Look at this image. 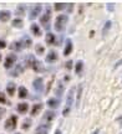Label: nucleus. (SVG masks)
<instances>
[{"label":"nucleus","mask_w":122,"mask_h":134,"mask_svg":"<svg viewBox=\"0 0 122 134\" xmlns=\"http://www.w3.org/2000/svg\"><path fill=\"white\" fill-rule=\"evenodd\" d=\"M75 90H76V87H71L67 92V96H66V103H65V108L62 110V115L63 117H66V115L70 113V110H71V107H72V103L73 100H75Z\"/></svg>","instance_id":"f257e3e1"},{"label":"nucleus","mask_w":122,"mask_h":134,"mask_svg":"<svg viewBox=\"0 0 122 134\" xmlns=\"http://www.w3.org/2000/svg\"><path fill=\"white\" fill-rule=\"evenodd\" d=\"M67 21H68V16L65 14H61L59 15V16H56V20H55V30L56 31H59V32H61V31H63V29H65V26L67 25Z\"/></svg>","instance_id":"f03ea898"},{"label":"nucleus","mask_w":122,"mask_h":134,"mask_svg":"<svg viewBox=\"0 0 122 134\" xmlns=\"http://www.w3.org/2000/svg\"><path fill=\"white\" fill-rule=\"evenodd\" d=\"M50 20H51V10H50V8H46L44 15L40 18V23L45 27V30L50 29Z\"/></svg>","instance_id":"7ed1b4c3"},{"label":"nucleus","mask_w":122,"mask_h":134,"mask_svg":"<svg viewBox=\"0 0 122 134\" xmlns=\"http://www.w3.org/2000/svg\"><path fill=\"white\" fill-rule=\"evenodd\" d=\"M16 125H18V117L16 115H10L9 118L5 122V129H8L9 132H13V130L16 129Z\"/></svg>","instance_id":"20e7f679"},{"label":"nucleus","mask_w":122,"mask_h":134,"mask_svg":"<svg viewBox=\"0 0 122 134\" xmlns=\"http://www.w3.org/2000/svg\"><path fill=\"white\" fill-rule=\"evenodd\" d=\"M30 67H31L35 72H39V73L45 72V68H44V66H43V63L40 62L39 60H36V58H34V60H33V62H31Z\"/></svg>","instance_id":"39448f33"},{"label":"nucleus","mask_w":122,"mask_h":134,"mask_svg":"<svg viewBox=\"0 0 122 134\" xmlns=\"http://www.w3.org/2000/svg\"><path fill=\"white\" fill-rule=\"evenodd\" d=\"M33 87H34L35 92H39V93L43 92V90H44V81H43V78H40V77L35 78L33 81Z\"/></svg>","instance_id":"423d86ee"},{"label":"nucleus","mask_w":122,"mask_h":134,"mask_svg":"<svg viewBox=\"0 0 122 134\" xmlns=\"http://www.w3.org/2000/svg\"><path fill=\"white\" fill-rule=\"evenodd\" d=\"M40 13H41V5L40 4L34 5V6L31 8V10H30V13H29L30 20H35V18H36V16H39Z\"/></svg>","instance_id":"0eeeda50"},{"label":"nucleus","mask_w":122,"mask_h":134,"mask_svg":"<svg viewBox=\"0 0 122 134\" xmlns=\"http://www.w3.org/2000/svg\"><path fill=\"white\" fill-rule=\"evenodd\" d=\"M16 56H15L14 53H11V55H9V56H6V58H5V62H4V67L6 68V70H9V68H11L13 67V65H14L15 62H16Z\"/></svg>","instance_id":"6e6552de"},{"label":"nucleus","mask_w":122,"mask_h":134,"mask_svg":"<svg viewBox=\"0 0 122 134\" xmlns=\"http://www.w3.org/2000/svg\"><path fill=\"white\" fill-rule=\"evenodd\" d=\"M57 58H59L57 52H56L55 50H50L49 53L46 55V62L47 63H55L56 61H57Z\"/></svg>","instance_id":"1a4fd4ad"},{"label":"nucleus","mask_w":122,"mask_h":134,"mask_svg":"<svg viewBox=\"0 0 122 134\" xmlns=\"http://www.w3.org/2000/svg\"><path fill=\"white\" fill-rule=\"evenodd\" d=\"M73 46L71 38H66V43H65V48H63V56H68L70 53L72 52Z\"/></svg>","instance_id":"9d476101"},{"label":"nucleus","mask_w":122,"mask_h":134,"mask_svg":"<svg viewBox=\"0 0 122 134\" xmlns=\"http://www.w3.org/2000/svg\"><path fill=\"white\" fill-rule=\"evenodd\" d=\"M24 65H16V67H14L11 71H10V76H13V77H16V76H19V75H21L23 72H24Z\"/></svg>","instance_id":"9b49d317"},{"label":"nucleus","mask_w":122,"mask_h":134,"mask_svg":"<svg viewBox=\"0 0 122 134\" xmlns=\"http://www.w3.org/2000/svg\"><path fill=\"white\" fill-rule=\"evenodd\" d=\"M11 18V13L9 10H0V21L1 23H6L9 21Z\"/></svg>","instance_id":"f8f14e48"},{"label":"nucleus","mask_w":122,"mask_h":134,"mask_svg":"<svg viewBox=\"0 0 122 134\" xmlns=\"http://www.w3.org/2000/svg\"><path fill=\"white\" fill-rule=\"evenodd\" d=\"M45 41H46V43H47V45H50V46H54V45H56V36H55L54 34L47 32V34H46V37H45Z\"/></svg>","instance_id":"ddd939ff"},{"label":"nucleus","mask_w":122,"mask_h":134,"mask_svg":"<svg viewBox=\"0 0 122 134\" xmlns=\"http://www.w3.org/2000/svg\"><path fill=\"white\" fill-rule=\"evenodd\" d=\"M20 42H21V45H23V48H24V47L29 48L30 46H31V43H33V40L30 38V36L24 35V36L21 37V40H20Z\"/></svg>","instance_id":"4468645a"},{"label":"nucleus","mask_w":122,"mask_h":134,"mask_svg":"<svg viewBox=\"0 0 122 134\" xmlns=\"http://www.w3.org/2000/svg\"><path fill=\"white\" fill-rule=\"evenodd\" d=\"M49 129H50V125L46 124H41L36 128V132L35 134H49Z\"/></svg>","instance_id":"2eb2a0df"},{"label":"nucleus","mask_w":122,"mask_h":134,"mask_svg":"<svg viewBox=\"0 0 122 134\" xmlns=\"http://www.w3.org/2000/svg\"><path fill=\"white\" fill-rule=\"evenodd\" d=\"M47 105H49L52 110L56 109V108L60 105V99L59 98H50V99L47 100Z\"/></svg>","instance_id":"dca6fc26"},{"label":"nucleus","mask_w":122,"mask_h":134,"mask_svg":"<svg viewBox=\"0 0 122 134\" xmlns=\"http://www.w3.org/2000/svg\"><path fill=\"white\" fill-rule=\"evenodd\" d=\"M55 117H56V113H55V110L49 109V110H46V112H45L44 119L46 120V122H51L52 119H55Z\"/></svg>","instance_id":"f3484780"},{"label":"nucleus","mask_w":122,"mask_h":134,"mask_svg":"<svg viewBox=\"0 0 122 134\" xmlns=\"http://www.w3.org/2000/svg\"><path fill=\"white\" fill-rule=\"evenodd\" d=\"M30 30H31V34L33 35H35V36H38V37H40L41 36V29H40V26L38 24H31V26H30Z\"/></svg>","instance_id":"a211bd4d"},{"label":"nucleus","mask_w":122,"mask_h":134,"mask_svg":"<svg viewBox=\"0 0 122 134\" xmlns=\"http://www.w3.org/2000/svg\"><path fill=\"white\" fill-rule=\"evenodd\" d=\"M16 109H18V112H19L20 114H25V113L29 110V104H28V103H25V102L19 103L18 107H16Z\"/></svg>","instance_id":"6ab92c4d"},{"label":"nucleus","mask_w":122,"mask_h":134,"mask_svg":"<svg viewBox=\"0 0 122 134\" xmlns=\"http://www.w3.org/2000/svg\"><path fill=\"white\" fill-rule=\"evenodd\" d=\"M10 50L11 51H16V52H19V51H21L23 50V45H21V42L19 41H14V42L10 43Z\"/></svg>","instance_id":"aec40b11"},{"label":"nucleus","mask_w":122,"mask_h":134,"mask_svg":"<svg viewBox=\"0 0 122 134\" xmlns=\"http://www.w3.org/2000/svg\"><path fill=\"white\" fill-rule=\"evenodd\" d=\"M73 71H75V73L78 75V76L82 73V71H83V62L81 61V60L75 63V68H73Z\"/></svg>","instance_id":"412c9836"},{"label":"nucleus","mask_w":122,"mask_h":134,"mask_svg":"<svg viewBox=\"0 0 122 134\" xmlns=\"http://www.w3.org/2000/svg\"><path fill=\"white\" fill-rule=\"evenodd\" d=\"M15 90H16V85H15L14 82H9V83L6 85V92L9 93V96H14Z\"/></svg>","instance_id":"4be33fe9"},{"label":"nucleus","mask_w":122,"mask_h":134,"mask_svg":"<svg viewBox=\"0 0 122 134\" xmlns=\"http://www.w3.org/2000/svg\"><path fill=\"white\" fill-rule=\"evenodd\" d=\"M41 109H43V104H41V103H36V104L33 105V108H31V110H30V113H31V115H38Z\"/></svg>","instance_id":"5701e85b"},{"label":"nucleus","mask_w":122,"mask_h":134,"mask_svg":"<svg viewBox=\"0 0 122 134\" xmlns=\"http://www.w3.org/2000/svg\"><path fill=\"white\" fill-rule=\"evenodd\" d=\"M18 96H19V98H26L28 97V90L24 86H20L19 90H18Z\"/></svg>","instance_id":"b1692460"},{"label":"nucleus","mask_w":122,"mask_h":134,"mask_svg":"<svg viewBox=\"0 0 122 134\" xmlns=\"http://www.w3.org/2000/svg\"><path fill=\"white\" fill-rule=\"evenodd\" d=\"M11 25H13L14 27H23V25H24V21L20 19V18H15V19L13 20Z\"/></svg>","instance_id":"393cba45"},{"label":"nucleus","mask_w":122,"mask_h":134,"mask_svg":"<svg viewBox=\"0 0 122 134\" xmlns=\"http://www.w3.org/2000/svg\"><path fill=\"white\" fill-rule=\"evenodd\" d=\"M110 27H111V21L107 20V21L105 23V25H103V27H102V36H106V34L108 32Z\"/></svg>","instance_id":"a878e982"},{"label":"nucleus","mask_w":122,"mask_h":134,"mask_svg":"<svg viewBox=\"0 0 122 134\" xmlns=\"http://www.w3.org/2000/svg\"><path fill=\"white\" fill-rule=\"evenodd\" d=\"M25 10H26V6H25V5H19V6L16 8V10H15V14L16 15H24Z\"/></svg>","instance_id":"bb28decb"},{"label":"nucleus","mask_w":122,"mask_h":134,"mask_svg":"<svg viewBox=\"0 0 122 134\" xmlns=\"http://www.w3.org/2000/svg\"><path fill=\"white\" fill-rule=\"evenodd\" d=\"M62 93H63V86H62V83H59L57 87H56V90H55V94L57 97H60Z\"/></svg>","instance_id":"cd10ccee"},{"label":"nucleus","mask_w":122,"mask_h":134,"mask_svg":"<svg viewBox=\"0 0 122 134\" xmlns=\"http://www.w3.org/2000/svg\"><path fill=\"white\" fill-rule=\"evenodd\" d=\"M35 50H36V53H38V55H44V52H45L44 46L40 45V43H38V45L35 46Z\"/></svg>","instance_id":"c85d7f7f"},{"label":"nucleus","mask_w":122,"mask_h":134,"mask_svg":"<svg viewBox=\"0 0 122 134\" xmlns=\"http://www.w3.org/2000/svg\"><path fill=\"white\" fill-rule=\"evenodd\" d=\"M30 125H31V119H26L24 123H23V129H24V130L29 129Z\"/></svg>","instance_id":"c756f323"},{"label":"nucleus","mask_w":122,"mask_h":134,"mask_svg":"<svg viewBox=\"0 0 122 134\" xmlns=\"http://www.w3.org/2000/svg\"><path fill=\"white\" fill-rule=\"evenodd\" d=\"M54 8L56 11H61V10H63L65 8H66V4H55Z\"/></svg>","instance_id":"7c9ffc66"},{"label":"nucleus","mask_w":122,"mask_h":134,"mask_svg":"<svg viewBox=\"0 0 122 134\" xmlns=\"http://www.w3.org/2000/svg\"><path fill=\"white\" fill-rule=\"evenodd\" d=\"M0 103H3V104L8 103V102H6V97H5V94L3 92H0Z\"/></svg>","instance_id":"2f4dec72"},{"label":"nucleus","mask_w":122,"mask_h":134,"mask_svg":"<svg viewBox=\"0 0 122 134\" xmlns=\"http://www.w3.org/2000/svg\"><path fill=\"white\" fill-rule=\"evenodd\" d=\"M65 67H66V70H71V68H72V61L68 60L67 62L65 63Z\"/></svg>","instance_id":"473e14b6"},{"label":"nucleus","mask_w":122,"mask_h":134,"mask_svg":"<svg viewBox=\"0 0 122 134\" xmlns=\"http://www.w3.org/2000/svg\"><path fill=\"white\" fill-rule=\"evenodd\" d=\"M6 46V43H5L4 40H0V48H4Z\"/></svg>","instance_id":"72a5a7b5"},{"label":"nucleus","mask_w":122,"mask_h":134,"mask_svg":"<svg viewBox=\"0 0 122 134\" xmlns=\"http://www.w3.org/2000/svg\"><path fill=\"white\" fill-rule=\"evenodd\" d=\"M4 113H5V109L0 107V119H1V117H3V114H4Z\"/></svg>","instance_id":"f704fd0d"},{"label":"nucleus","mask_w":122,"mask_h":134,"mask_svg":"<svg viewBox=\"0 0 122 134\" xmlns=\"http://www.w3.org/2000/svg\"><path fill=\"white\" fill-rule=\"evenodd\" d=\"M63 81L68 82V81H70V76H65V77H63Z\"/></svg>","instance_id":"c9c22d12"},{"label":"nucleus","mask_w":122,"mask_h":134,"mask_svg":"<svg viewBox=\"0 0 122 134\" xmlns=\"http://www.w3.org/2000/svg\"><path fill=\"white\" fill-rule=\"evenodd\" d=\"M117 122H118V123H120V124L122 125V115H121V117H118V118H117Z\"/></svg>","instance_id":"e433bc0d"},{"label":"nucleus","mask_w":122,"mask_h":134,"mask_svg":"<svg viewBox=\"0 0 122 134\" xmlns=\"http://www.w3.org/2000/svg\"><path fill=\"white\" fill-rule=\"evenodd\" d=\"M107 6H108V9H110V11H112V9H113V4H108Z\"/></svg>","instance_id":"4c0bfd02"},{"label":"nucleus","mask_w":122,"mask_h":134,"mask_svg":"<svg viewBox=\"0 0 122 134\" xmlns=\"http://www.w3.org/2000/svg\"><path fill=\"white\" fill-rule=\"evenodd\" d=\"M92 134H100V129H96V130H93Z\"/></svg>","instance_id":"58836bf2"},{"label":"nucleus","mask_w":122,"mask_h":134,"mask_svg":"<svg viewBox=\"0 0 122 134\" xmlns=\"http://www.w3.org/2000/svg\"><path fill=\"white\" fill-rule=\"evenodd\" d=\"M55 134H61V130H59V129H57V130H56V133H55Z\"/></svg>","instance_id":"ea45409f"},{"label":"nucleus","mask_w":122,"mask_h":134,"mask_svg":"<svg viewBox=\"0 0 122 134\" xmlns=\"http://www.w3.org/2000/svg\"><path fill=\"white\" fill-rule=\"evenodd\" d=\"M0 60H1V55H0Z\"/></svg>","instance_id":"a19ab883"},{"label":"nucleus","mask_w":122,"mask_h":134,"mask_svg":"<svg viewBox=\"0 0 122 134\" xmlns=\"http://www.w3.org/2000/svg\"><path fill=\"white\" fill-rule=\"evenodd\" d=\"M16 134H21V133H16Z\"/></svg>","instance_id":"79ce46f5"}]
</instances>
